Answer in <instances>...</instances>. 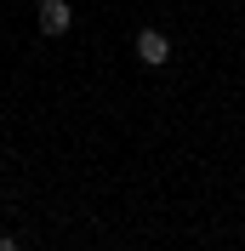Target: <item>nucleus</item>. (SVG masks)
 I'll use <instances>...</instances> for the list:
<instances>
[{
	"mask_svg": "<svg viewBox=\"0 0 245 251\" xmlns=\"http://www.w3.org/2000/svg\"><path fill=\"white\" fill-rule=\"evenodd\" d=\"M137 57L148 63V69H160V63H171V40L160 29H137Z\"/></svg>",
	"mask_w": 245,
	"mask_h": 251,
	"instance_id": "f03ea898",
	"label": "nucleus"
},
{
	"mask_svg": "<svg viewBox=\"0 0 245 251\" xmlns=\"http://www.w3.org/2000/svg\"><path fill=\"white\" fill-rule=\"evenodd\" d=\"M0 251H23V240H17V234H0Z\"/></svg>",
	"mask_w": 245,
	"mask_h": 251,
	"instance_id": "7ed1b4c3",
	"label": "nucleus"
},
{
	"mask_svg": "<svg viewBox=\"0 0 245 251\" xmlns=\"http://www.w3.org/2000/svg\"><path fill=\"white\" fill-rule=\"evenodd\" d=\"M34 23H40V34H69L74 29V6L69 0H40L34 6Z\"/></svg>",
	"mask_w": 245,
	"mask_h": 251,
	"instance_id": "f257e3e1",
	"label": "nucleus"
}]
</instances>
